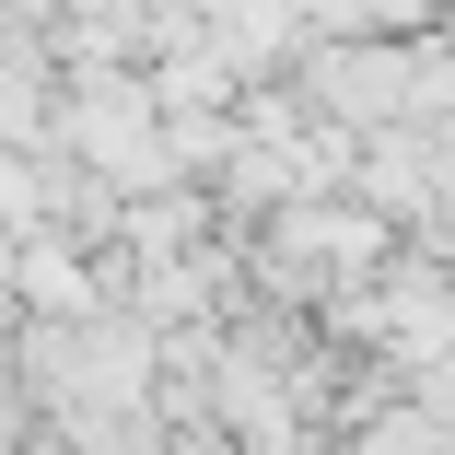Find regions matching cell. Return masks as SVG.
<instances>
[{
  "label": "cell",
  "mask_w": 455,
  "mask_h": 455,
  "mask_svg": "<svg viewBox=\"0 0 455 455\" xmlns=\"http://www.w3.org/2000/svg\"><path fill=\"white\" fill-rule=\"evenodd\" d=\"M24 304H70V315H94V268H82L70 245H24Z\"/></svg>",
  "instance_id": "6da1fadb"
}]
</instances>
